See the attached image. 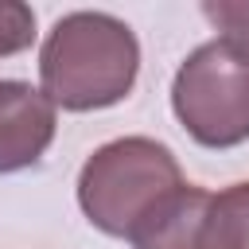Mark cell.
Here are the masks:
<instances>
[{
  "label": "cell",
  "instance_id": "5b68a950",
  "mask_svg": "<svg viewBox=\"0 0 249 249\" xmlns=\"http://www.w3.org/2000/svg\"><path fill=\"white\" fill-rule=\"evenodd\" d=\"M191 249H249V179L202 195Z\"/></svg>",
  "mask_w": 249,
  "mask_h": 249
},
{
  "label": "cell",
  "instance_id": "6da1fadb",
  "mask_svg": "<svg viewBox=\"0 0 249 249\" xmlns=\"http://www.w3.org/2000/svg\"><path fill=\"white\" fill-rule=\"evenodd\" d=\"M140 74L136 31L109 12H66L39 47V82L54 109L93 113L124 101Z\"/></svg>",
  "mask_w": 249,
  "mask_h": 249
},
{
  "label": "cell",
  "instance_id": "8992f818",
  "mask_svg": "<svg viewBox=\"0 0 249 249\" xmlns=\"http://www.w3.org/2000/svg\"><path fill=\"white\" fill-rule=\"evenodd\" d=\"M202 16L214 23L218 39L249 54V0H202Z\"/></svg>",
  "mask_w": 249,
  "mask_h": 249
},
{
  "label": "cell",
  "instance_id": "7a4b0ae2",
  "mask_svg": "<svg viewBox=\"0 0 249 249\" xmlns=\"http://www.w3.org/2000/svg\"><path fill=\"white\" fill-rule=\"evenodd\" d=\"M179 187H187L175 152L152 136H117L78 171V206L109 237H132Z\"/></svg>",
  "mask_w": 249,
  "mask_h": 249
},
{
  "label": "cell",
  "instance_id": "3957f363",
  "mask_svg": "<svg viewBox=\"0 0 249 249\" xmlns=\"http://www.w3.org/2000/svg\"><path fill=\"white\" fill-rule=\"evenodd\" d=\"M171 113L202 148H237L249 140V54L226 39L198 43L175 70Z\"/></svg>",
  "mask_w": 249,
  "mask_h": 249
},
{
  "label": "cell",
  "instance_id": "277c9868",
  "mask_svg": "<svg viewBox=\"0 0 249 249\" xmlns=\"http://www.w3.org/2000/svg\"><path fill=\"white\" fill-rule=\"evenodd\" d=\"M58 117L43 89L19 78H0V175L35 167L51 140Z\"/></svg>",
  "mask_w": 249,
  "mask_h": 249
},
{
  "label": "cell",
  "instance_id": "52a82bcc",
  "mask_svg": "<svg viewBox=\"0 0 249 249\" xmlns=\"http://www.w3.org/2000/svg\"><path fill=\"white\" fill-rule=\"evenodd\" d=\"M35 43V12L23 0H0V58Z\"/></svg>",
  "mask_w": 249,
  "mask_h": 249
}]
</instances>
